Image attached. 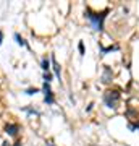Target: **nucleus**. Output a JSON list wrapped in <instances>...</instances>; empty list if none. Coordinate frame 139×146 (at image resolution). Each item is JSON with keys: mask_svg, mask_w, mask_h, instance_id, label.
<instances>
[{"mask_svg": "<svg viewBox=\"0 0 139 146\" xmlns=\"http://www.w3.org/2000/svg\"><path fill=\"white\" fill-rule=\"evenodd\" d=\"M107 13H108V10H103L100 13H94L91 8H86V11H84L86 18L91 21V26H92L94 31H102L103 29V21L107 18Z\"/></svg>", "mask_w": 139, "mask_h": 146, "instance_id": "obj_1", "label": "nucleus"}, {"mask_svg": "<svg viewBox=\"0 0 139 146\" xmlns=\"http://www.w3.org/2000/svg\"><path fill=\"white\" fill-rule=\"evenodd\" d=\"M118 101H120L118 91H105V94H103V102H105V106H107V107L115 109V107H117V104H118Z\"/></svg>", "mask_w": 139, "mask_h": 146, "instance_id": "obj_2", "label": "nucleus"}, {"mask_svg": "<svg viewBox=\"0 0 139 146\" xmlns=\"http://www.w3.org/2000/svg\"><path fill=\"white\" fill-rule=\"evenodd\" d=\"M42 91H44V102H45V104H49V106H52L53 102H55V99H53V93H52L50 83H45V81H44Z\"/></svg>", "mask_w": 139, "mask_h": 146, "instance_id": "obj_3", "label": "nucleus"}, {"mask_svg": "<svg viewBox=\"0 0 139 146\" xmlns=\"http://www.w3.org/2000/svg\"><path fill=\"white\" fill-rule=\"evenodd\" d=\"M20 131V125L18 123H7L5 125V133L10 136H16Z\"/></svg>", "mask_w": 139, "mask_h": 146, "instance_id": "obj_4", "label": "nucleus"}, {"mask_svg": "<svg viewBox=\"0 0 139 146\" xmlns=\"http://www.w3.org/2000/svg\"><path fill=\"white\" fill-rule=\"evenodd\" d=\"M50 62H52V68H53V73H55V76L58 78V81L62 80V72H60V65L57 63V60H55V57L52 55L50 57Z\"/></svg>", "mask_w": 139, "mask_h": 146, "instance_id": "obj_5", "label": "nucleus"}, {"mask_svg": "<svg viewBox=\"0 0 139 146\" xmlns=\"http://www.w3.org/2000/svg\"><path fill=\"white\" fill-rule=\"evenodd\" d=\"M110 80H112V70L108 67L103 68V75H102V83H110Z\"/></svg>", "mask_w": 139, "mask_h": 146, "instance_id": "obj_6", "label": "nucleus"}, {"mask_svg": "<svg viewBox=\"0 0 139 146\" xmlns=\"http://www.w3.org/2000/svg\"><path fill=\"white\" fill-rule=\"evenodd\" d=\"M41 65H42V70L47 73L49 70H50V58H49V57H44V58H42V63H41Z\"/></svg>", "mask_w": 139, "mask_h": 146, "instance_id": "obj_7", "label": "nucleus"}, {"mask_svg": "<svg viewBox=\"0 0 139 146\" xmlns=\"http://www.w3.org/2000/svg\"><path fill=\"white\" fill-rule=\"evenodd\" d=\"M15 39H16V44H18V46H23V47H28V42L24 41V39H23V37L20 36V34H18V33H15Z\"/></svg>", "mask_w": 139, "mask_h": 146, "instance_id": "obj_8", "label": "nucleus"}, {"mask_svg": "<svg viewBox=\"0 0 139 146\" xmlns=\"http://www.w3.org/2000/svg\"><path fill=\"white\" fill-rule=\"evenodd\" d=\"M100 49H102V55H105L107 52H112V50H118V46H110V47H107V49H105V47H100Z\"/></svg>", "mask_w": 139, "mask_h": 146, "instance_id": "obj_9", "label": "nucleus"}, {"mask_svg": "<svg viewBox=\"0 0 139 146\" xmlns=\"http://www.w3.org/2000/svg\"><path fill=\"white\" fill-rule=\"evenodd\" d=\"M23 110H26L28 114H31V115H39V110H36V109H29V107H24Z\"/></svg>", "mask_w": 139, "mask_h": 146, "instance_id": "obj_10", "label": "nucleus"}, {"mask_svg": "<svg viewBox=\"0 0 139 146\" xmlns=\"http://www.w3.org/2000/svg\"><path fill=\"white\" fill-rule=\"evenodd\" d=\"M44 81H45V83H50L52 81V73H44Z\"/></svg>", "mask_w": 139, "mask_h": 146, "instance_id": "obj_11", "label": "nucleus"}, {"mask_svg": "<svg viewBox=\"0 0 139 146\" xmlns=\"http://www.w3.org/2000/svg\"><path fill=\"white\" fill-rule=\"evenodd\" d=\"M39 93V89L37 88H29V89H26V94H29V96H32V94H36Z\"/></svg>", "mask_w": 139, "mask_h": 146, "instance_id": "obj_12", "label": "nucleus"}, {"mask_svg": "<svg viewBox=\"0 0 139 146\" xmlns=\"http://www.w3.org/2000/svg\"><path fill=\"white\" fill-rule=\"evenodd\" d=\"M78 49H79V54H81V55H84V44H82V41H79Z\"/></svg>", "mask_w": 139, "mask_h": 146, "instance_id": "obj_13", "label": "nucleus"}, {"mask_svg": "<svg viewBox=\"0 0 139 146\" xmlns=\"http://www.w3.org/2000/svg\"><path fill=\"white\" fill-rule=\"evenodd\" d=\"M2 42H3V33L0 31V46H2Z\"/></svg>", "mask_w": 139, "mask_h": 146, "instance_id": "obj_14", "label": "nucleus"}, {"mask_svg": "<svg viewBox=\"0 0 139 146\" xmlns=\"http://www.w3.org/2000/svg\"><path fill=\"white\" fill-rule=\"evenodd\" d=\"M15 146H21V140H18V141H16V143H15Z\"/></svg>", "mask_w": 139, "mask_h": 146, "instance_id": "obj_15", "label": "nucleus"}, {"mask_svg": "<svg viewBox=\"0 0 139 146\" xmlns=\"http://www.w3.org/2000/svg\"><path fill=\"white\" fill-rule=\"evenodd\" d=\"M3 146H10V145H8V143H3Z\"/></svg>", "mask_w": 139, "mask_h": 146, "instance_id": "obj_16", "label": "nucleus"}]
</instances>
